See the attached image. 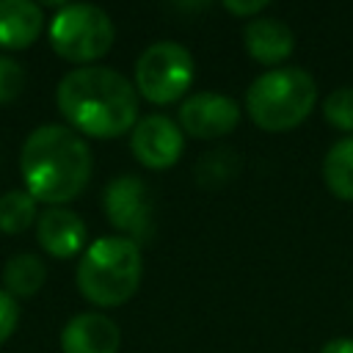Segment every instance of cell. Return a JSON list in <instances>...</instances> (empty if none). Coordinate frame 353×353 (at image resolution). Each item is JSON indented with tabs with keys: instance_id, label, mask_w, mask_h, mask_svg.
<instances>
[{
	"instance_id": "cell-1",
	"label": "cell",
	"mask_w": 353,
	"mask_h": 353,
	"mask_svg": "<svg viewBox=\"0 0 353 353\" xmlns=\"http://www.w3.org/2000/svg\"><path fill=\"white\" fill-rule=\"evenodd\" d=\"M63 119L91 138H119L138 119L132 83L108 66H77L66 72L55 91Z\"/></svg>"
},
{
	"instance_id": "cell-2",
	"label": "cell",
	"mask_w": 353,
	"mask_h": 353,
	"mask_svg": "<svg viewBox=\"0 0 353 353\" xmlns=\"http://www.w3.org/2000/svg\"><path fill=\"white\" fill-rule=\"evenodd\" d=\"M19 168L25 190L36 201L63 204L77 199L88 185L91 149L72 127L41 124L25 138Z\"/></svg>"
},
{
	"instance_id": "cell-3",
	"label": "cell",
	"mask_w": 353,
	"mask_h": 353,
	"mask_svg": "<svg viewBox=\"0 0 353 353\" xmlns=\"http://www.w3.org/2000/svg\"><path fill=\"white\" fill-rule=\"evenodd\" d=\"M143 273L138 243L130 237H99L94 240L77 265V290L94 306L127 303Z\"/></svg>"
},
{
	"instance_id": "cell-4",
	"label": "cell",
	"mask_w": 353,
	"mask_h": 353,
	"mask_svg": "<svg viewBox=\"0 0 353 353\" xmlns=\"http://www.w3.org/2000/svg\"><path fill=\"white\" fill-rule=\"evenodd\" d=\"M317 102V85L309 72L279 66L262 72L245 91V110L265 132H284L298 127Z\"/></svg>"
},
{
	"instance_id": "cell-5",
	"label": "cell",
	"mask_w": 353,
	"mask_h": 353,
	"mask_svg": "<svg viewBox=\"0 0 353 353\" xmlns=\"http://www.w3.org/2000/svg\"><path fill=\"white\" fill-rule=\"evenodd\" d=\"M50 44L61 58L72 63H91L110 50L113 22L97 6H63L50 22Z\"/></svg>"
},
{
	"instance_id": "cell-6",
	"label": "cell",
	"mask_w": 353,
	"mask_h": 353,
	"mask_svg": "<svg viewBox=\"0 0 353 353\" xmlns=\"http://www.w3.org/2000/svg\"><path fill=\"white\" fill-rule=\"evenodd\" d=\"M193 72V55L182 44L157 41L135 63V88L152 105H171L190 88Z\"/></svg>"
},
{
	"instance_id": "cell-7",
	"label": "cell",
	"mask_w": 353,
	"mask_h": 353,
	"mask_svg": "<svg viewBox=\"0 0 353 353\" xmlns=\"http://www.w3.org/2000/svg\"><path fill=\"white\" fill-rule=\"evenodd\" d=\"M237 121L240 105L232 97L215 91H199L188 97L179 108V130L201 141L229 135L237 127Z\"/></svg>"
},
{
	"instance_id": "cell-8",
	"label": "cell",
	"mask_w": 353,
	"mask_h": 353,
	"mask_svg": "<svg viewBox=\"0 0 353 353\" xmlns=\"http://www.w3.org/2000/svg\"><path fill=\"white\" fill-rule=\"evenodd\" d=\"M105 215L119 229L127 232L132 243L149 237L152 221H149V196L138 176L121 174L105 188Z\"/></svg>"
},
{
	"instance_id": "cell-9",
	"label": "cell",
	"mask_w": 353,
	"mask_h": 353,
	"mask_svg": "<svg viewBox=\"0 0 353 353\" xmlns=\"http://www.w3.org/2000/svg\"><path fill=\"white\" fill-rule=\"evenodd\" d=\"M185 138L182 130L163 113H152L143 116L135 127H132V138H130V149L135 154V160L152 171H163L171 168L179 154H182Z\"/></svg>"
},
{
	"instance_id": "cell-10",
	"label": "cell",
	"mask_w": 353,
	"mask_h": 353,
	"mask_svg": "<svg viewBox=\"0 0 353 353\" xmlns=\"http://www.w3.org/2000/svg\"><path fill=\"white\" fill-rule=\"evenodd\" d=\"M119 345V325L99 312H83L72 317L61 331L63 353H116Z\"/></svg>"
},
{
	"instance_id": "cell-11",
	"label": "cell",
	"mask_w": 353,
	"mask_h": 353,
	"mask_svg": "<svg viewBox=\"0 0 353 353\" xmlns=\"http://www.w3.org/2000/svg\"><path fill=\"white\" fill-rule=\"evenodd\" d=\"M39 245L55 259H69L85 245V223L66 207H50L36 221Z\"/></svg>"
},
{
	"instance_id": "cell-12",
	"label": "cell",
	"mask_w": 353,
	"mask_h": 353,
	"mask_svg": "<svg viewBox=\"0 0 353 353\" xmlns=\"http://www.w3.org/2000/svg\"><path fill=\"white\" fill-rule=\"evenodd\" d=\"M243 44L248 55L265 66H279L295 50V36L287 22L276 17H254L243 28Z\"/></svg>"
},
{
	"instance_id": "cell-13",
	"label": "cell",
	"mask_w": 353,
	"mask_h": 353,
	"mask_svg": "<svg viewBox=\"0 0 353 353\" xmlns=\"http://www.w3.org/2000/svg\"><path fill=\"white\" fill-rule=\"evenodd\" d=\"M41 8L30 0H0V47L25 50L41 33Z\"/></svg>"
},
{
	"instance_id": "cell-14",
	"label": "cell",
	"mask_w": 353,
	"mask_h": 353,
	"mask_svg": "<svg viewBox=\"0 0 353 353\" xmlns=\"http://www.w3.org/2000/svg\"><path fill=\"white\" fill-rule=\"evenodd\" d=\"M323 182L325 188L342 199L353 201V135L336 141L323 160Z\"/></svg>"
},
{
	"instance_id": "cell-15",
	"label": "cell",
	"mask_w": 353,
	"mask_h": 353,
	"mask_svg": "<svg viewBox=\"0 0 353 353\" xmlns=\"http://www.w3.org/2000/svg\"><path fill=\"white\" fill-rule=\"evenodd\" d=\"M44 279H47V270L36 254H17L3 268V287L11 298L14 295H19V298L36 295L41 290Z\"/></svg>"
},
{
	"instance_id": "cell-16",
	"label": "cell",
	"mask_w": 353,
	"mask_h": 353,
	"mask_svg": "<svg viewBox=\"0 0 353 353\" xmlns=\"http://www.w3.org/2000/svg\"><path fill=\"white\" fill-rule=\"evenodd\" d=\"M36 221V199L28 190H8L0 196V229L19 234Z\"/></svg>"
},
{
	"instance_id": "cell-17",
	"label": "cell",
	"mask_w": 353,
	"mask_h": 353,
	"mask_svg": "<svg viewBox=\"0 0 353 353\" xmlns=\"http://www.w3.org/2000/svg\"><path fill=\"white\" fill-rule=\"evenodd\" d=\"M323 119L342 132H353V88L331 91L323 99Z\"/></svg>"
},
{
	"instance_id": "cell-18",
	"label": "cell",
	"mask_w": 353,
	"mask_h": 353,
	"mask_svg": "<svg viewBox=\"0 0 353 353\" xmlns=\"http://www.w3.org/2000/svg\"><path fill=\"white\" fill-rule=\"evenodd\" d=\"M22 85H25V72H22V66H19L17 61L0 55V105L17 99L19 91H22Z\"/></svg>"
},
{
	"instance_id": "cell-19",
	"label": "cell",
	"mask_w": 353,
	"mask_h": 353,
	"mask_svg": "<svg viewBox=\"0 0 353 353\" xmlns=\"http://www.w3.org/2000/svg\"><path fill=\"white\" fill-rule=\"evenodd\" d=\"M17 317H19L17 301H14L6 290H0V342H6V339L14 334V328H17Z\"/></svg>"
},
{
	"instance_id": "cell-20",
	"label": "cell",
	"mask_w": 353,
	"mask_h": 353,
	"mask_svg": "<svg viewBox=\"0 0 353 353\" xmlns=\"http://www.w3.org/2000/svg\"><path fill=\"white\" fill-rule=\"evenodd\" d=\"M223 8H226L229 14H234V17L254 19V17H259V14L268 8V0H256V3H234V0H226Z\"/></svg>"
},
{
	"instance_id": "cell-21",
	"label": "cell",
	"mask_w": 353,
	"mask_h": 353,
	"mask_svg": "<svg viewBox=\"0 0 353 353\" xmlns=\"http://www.w3.org/2000/svg\"><path fill=\"white\" fill-rule=\"evenodd\" d=\"M320 353H353V339H331L320 347Z\"/></svg>"
}]
</instances>
